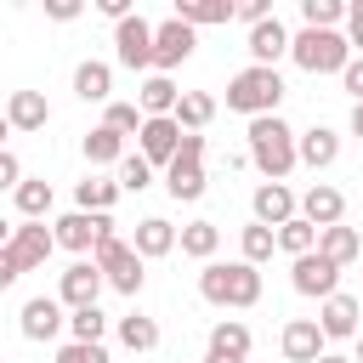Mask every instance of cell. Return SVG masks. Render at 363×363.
Masks as SVG:
<instances>
[{
  "instance_id": "obj_1",
  "label": "cell",
  "mask_w": 363,
  "mask_h": 363,
  "mask_svg": "<svg viewBox=\"0 0 363 363\" xmlns=\"http://www.w3.org/2000/svg\"><path fill=\"white\" fill-rule=\"evenodd\" d=\"M199 295H204L210 306H233V312H244V306L261 301V267H250L244 255H238V261H204V272H199Z\"/></svg>"
},
{
  "instance_id": "obj_2",
  "label": "cell",
  "mask_w": 363,
  "mask_h": 363,
  "mask_svg": "<svg viewBox=\"0 0 363 363\" xmlns=\"http://www.w3.org/2000/svg\"><path fill=\"white\" fill-rule=\"evenodd\" d=\"M250 164L267 176V182H284L301 159H295V130L278 119V113H267V119H250Z\"/></svg>"
},
{
  "instance_id": "obj_3",
  "label": "cell",
  "mask_w": 363,
  "mask_h": 363,
  "mask_svg": "<svg viewBox=\"0 0 363 363\" xmlns=\"http://www.w3.org/2000/svg\"><path fill=\"white\" fill-rule=\"evenodd\" d=\"M289 57L301 74H346L352 40L340 28H301V34H289Z\"/></svg>"
},
{
  "instance_id": "obj_4",
  "label": "cell",
  "mask_w": 363,
  "mask_h": 363,
  "mask_svg": "<svg viewBox=\"0 0 363 363\" xmlns=\"http://www.w3.org/2000/svg\"><path fill=\"white\" fill-rule=\"evenodd\" d=\"M278 102H284V74L278 68H238L233 79H227V108L233 113H250V119H267V113H278Z\"/></svg>"
},
{
  "instance_id": "obj_5",
  "label": "cell",
  "mask_w": 363,
  "mask_h": 363,
  "mask_svg": "<svg viewBox=\"0 0 363 363\" xmlns=\"http://www.w3.org/2000/svg\"><path fill=\"white\" fill-rule=\"evenodd\" d=\"M91 261H96V272L108 278V289H119V295H142V284H147V261L130 250V238L108 233V238L91 250Z\"/></svg>"
},
{
  "instance_id": "obj_6",
  "label": "cell",
  "mask_w": 363,
  "mask_h": 363,
  "mask_svg": "<svg viewBox=\"0 0 363 363\" xmlns=\"http://www.w3.org/2000/svg\"><path fill=\"white\" fill-rule=\"evenodd\" d=\"M204 136H187L182 130V147H176V159L164 164V193L176 199V204H193V199H204Z\"/></svg>"
},
{
  "instance_id": "obj_7",
  "label": "cell",
  "mask_w": 363,
  "mask_h": 363,
  "mask_svg": "<svg viewBox=\"0 0 363 363\" xmlns=\"http://www.w3.org/2000/svg\"><path fill=\"white\" fill-rule=\"evenodd\" d=\"M113 57L130 74H153V23L142 11H130L125 23H113Z\"/></svg>"
},
{
  "instance_id": "obj_8",
  "label": "cell",
  "mask_w": 363,
  "mask_h": 363,
  "mask_svg": "<svg viewBox=\"0 0 363 363\" xmlns=\"http://www.w3.org/2000/svg\"><path fill=\"white\" fill-rule=\"evenodd\" d=\"M193 45H199V28H187V23H176V17L153 23V74L182 68V62L193 57Z\"/></svg>"
},
{
  "instance_id": "obj_9",
  "label": "cell",
  "mask_w": 363,
  "mask_h": 363,
  "mask_svg": "<svg viewBox=\"0 0 363 363\" xmlns=\"http://www.w3.org/2000/svg\"><path fill=\"white\" fill-rule=\"evenodd\" d=\"M51 233H57V244H62V250L85 255V250H96V244L113 233V216H85V210H68V216H57V221H51Z\"/></svg>"
},
{
  "instance_id": "obj_10",
  "label": "cell",
  "mask_w": 363,
  "mask_h": 363,
  "mask_svg": "<svg viewBox=\"0 0 363 363\" xmlns=\"http://www.w3.org/2000/svg\"><path fill=\"white\" fill-rule=\"evenodd\" d=\"M289 284H295V295H306V301H329V295H340V267L312 250V255H301V261L289 267Z\"/></svg>"
},
{
  "instance_id": "obj_11",
  "label": "cell",
  "mask_w": 363,
  "mask_h": 363,
  "mask_svg": "<svg viewBox=\"0 0 363 363\" xmlns=\"http://www.w3.org/2000/svg\"><path fill=\"white\" fill-rule=\"evenodd\" d=\"M62 323H68V306H62L57 295H28V301H23V312H17L23 340H57V335H62Z\"/></svg>"
},
{
  "instance_id": "obj_12",
  "label": "cell",
  "mask_w": 363,
  "mask_h": 363,
  "mask_svg": "<svg viewBox=\"0 0 363 363\" xmlns=\"http://www.w3.org/2000/svg\"><path fill=\"white\" fill-rule=\"evenodd\" d=\"M363 301L357 295H329V301H318V329H323V340H357L363 335Z\"/></svg>"
},
{
  "instance_id": "obj_13",
  "label": "cell",
  "mask_w": 363,
  "mask_h": 363,
  "mask_svg": "<svg viewBox=\"0 0 363 363\" xmlns=\"http://www.w3.org/2000/svg\"><path fill=\"white\" fill-rule=\"evenodd\" d=\"M250 216H255L261 227H272V233H278L284 221H295V216H301V199H295L284 182H261V187L250 193Z\"/></svg>"
},
{
  "instance_id": "obj_14",
  "label": "cell",
  "mask_w": 363,
  "mask_h": 363,
  "mask_svg": "<svg viewBox=\"0 0 363 363\" xmlns=\"http://www.w3.org/2000/svg\"><path fill=\"white\" fill-rule=\"evenodd\" d=\"M51 250H57V233H51L45 221H23L17 238H11V261H17V272H40V267L51 261Z\"/></svg>"
},
{
  "instance_id": "obj_15",
  "label": "cell",
  "mask_w": 363,
  "mask_h": 363,
  "mask_svg": "<svg viewBox=\"0 0 363 363\" xmlns=\"http://www.w3.org/2000/svg\"><path fill=\"white\" fill-rule=\"evenodd\" d=\"M102 272H96V261H74L62 278H57V301L68 306V312H79V306H96V295H102Z\"/></svg>"
},
{
  "instance_id": "obj_16",
  "label": "cell",
  "mask_w": 363,
  "mask_h": 363,
  "mask_svg": "<svg viewBox=\"0 0 363 363\" xmlns=\"http://www.w3.org/2000/svg\"><path fill=\"white\" fill-rule=\"evenodd\" d=\"M204 363H250V323H244V318H221V323L210 329Z\"/></svg>"
},
{
  "instance_id": "obj_17",
  "label": "cell",
  "mask_w": 363,
  "mask_h": 363,
  "mask_svg": "<svg viewBox=\"0 0 363 363\" xmlns=\"http://www.w3.org/2000/svg\"><path fill=\"white\" fill-rule=\"evenodd\" d=\"M301 216L323 233V227H340L346 221V193L340 187H329V182H312L306 193H301Z\"/></svg>"
},
{
  "instance_id": "obj_18",
  "label": "cell",
  "mask_w": 363,
  "mask_h": 363,
  "mask_svg": "<svg viewBox=\"0 0 363 363\" xmlns=\"http://www.w3.org/2000/svg\"><path fill=\"white\" fill-rule=\"evenodd\" d=\"M284 357L289 363H318L323 352H329V340H323V329H318V318H289L284 323Z\"/></svg>"
},
{
  "instance_id": "obj_19",
  "label": "cell",
  "mask_w": 363,
  "mask_h": 363,
  "mask_svg": "<svg viewBox=\"0 0 363 363\" xmlns=\"http://www.w3.org/2000/svg\"><path fill=\"white\" fill-rule=\"evenodd\" d=\"M136 153L147 159V164H170L176 159V147H182V125L176 119H142V130H136Z\"/></svg>"
},
{
  "instance_id": "obj_20",
  "label": "cell",
  "mask_w": 363,
  "mask_h": 363,
  "mask_svg": "<svg viewBox=\"0 0 363 363\" xmlns=\"http://www.w3.org/2000/svg\"><path fill=\"white\" fill-rule=\"evenodd\" d=\"M250 62L255 68H278V57H289V28L278 23V17H267V23H255L250 28Z\"/></svg>"
},
{
  "instance_id": "obj_21",
  "label": "cell",
  "mask_w": 363,
  "mask_h": 363,
  "mask_svg": "<svg viewBox=\"0 0 363 363\" xmlns=\"http://www.w3.org/2000/svg\"><path fill=\"white\" fill-rule=\"evenodd\" d=\"M295 159H301L306 170H329V164L340 159V136H335L329 125H312V130H295Z\"/></svg>"
},
{
  "instance_id": "obj_22",
  "label": "cell",
  "mask_w": 363,
  "mask_h": 363,
  "mask_svg": "<svg viewBox=\"0 0 363 363\" xmlns=\"http://www.w3.org/2000/svg\"><path fill=\"white\" fill-rule=\"evenodd\" d=\"M176 102H182V91H176L170 74H147V79L136 85V108H142V119H170Z\"/></svg>"
},
{
  "instance_id": "obj_23",
  "label": "cell",
  "mask_w": 363,
  "mask_h": 363,
  "mask_svg": "<svg viewBox=\"0 0 363 363\" xmlns=\"http://www.w3.org/2000/svg\"><path fill=\"white\" fill-rule=\"evenodd\" d=\"M6 119H11V130H45V125H51L45 91H11V96H6Z\"/></svg>"
},
{
  "instance_id": "obj_24",
  "label": "cell",
  "mask_w": 363,
  "mask_h": 363,
  "mask_svg": "<svg viewBox=\"0 0 363 363\" xmlns=\"http://www.w3.org/2000/svg\"><path fill=\"white\" fill-rule=\"evenodd\" d=\"M176 227L164 221V216H147V221H136V238H130V250L142 255V261H159V255H170L176 250Z\"/></svg>"
},
{
  "instance_id": "obj_25",
  "label": "cell",
  "mask_w": 363,
  "mask_h": 363,
  "mask_svg": "<svg viewBox=\"0 0 363 363\" xmlns=\"http://www.w3.org/2000/svg\"><path fill=\"white\" fill-rule=\"evenodd\" d=\"M74 96H79V102H108V96H113V68L96 62V57H85V62L74 68Z\"/></svg>"
},
{
  "instance_id": "obj_26",
  "label": "cell",
  "mask_w": 363,
  "mask_h": 363,
  "mask_svg": "<svg viewBox=\"0 0 363 363\" xmlns=\"http://www.w3.org/2000/svg\"><path fill=\"white\" fill-rule=\"evenodd\" d=\"M119 204V182H108V176H85L79 187H74V210H85V216H108Z\"/></svg>"
},
{
  "instance_id": "obj_27",
  "label": "cell",
  "mask_w": 363,
  "mask_h": 363,
  "mask_svg": "<svg viewBox=\"0 0 363 363\" xmlns=\"http://www.w3.org/2000/svg\"><path fill=\"white\" fill-rule=\"evenodd\" d=\"M318 255H323V261H335V267H352V261L363 255L357 227H346V221H340V227H323V233H318Z\"/></svg>"
},
{
  "instance_id": "obj_28",
  "label": "cell",
  "mask_w": 363,
  "mask_h": 363,
  "mask_svg": "<svg viewBox=\"0 0 363 363\" xmlns=\"http://www.w3.org/2000/svg\"><path fill=\"white\" fill-rule=\"evenodd\" d=\"M176 23H187V28H210V23H233V0H176V11H170Z\"/></svg>"
},
{
  "instance_id": "obj_29",
  "label": "cell",
  "mask_w": 363,
  "mask_h": 363,
  "mask_svg": "<svg viewBox=\"0 0 363 363\" xmlns=\"http://www.w3.org/2000/svg\"><path fill=\"white\" fill-rule=\"evenodd\" d=\"M170 119H176L187 136H199V130L216 119V96H210V91H182V102H176V113H170Z\"/></svg>"
},
{
  "instance_id": "obj_30",
  "label": "cell",
  "mask_w": 363,
  "mask_h": 363,
  "mask_svg": "<svg viewBox=\"0 0 363 363\" xmlns=\"http://www.w3.org/2000/svg\"><path fill=\"white\" fill-rule=\"evenodd\" d=\"M119 159H125V136L108 125H91L85 130V164L96 170V164H119Z\"/></svg>"
},
{
  "instance_id": "obj_31",
  "label": "cell",
  "mask_w": 363,
  "mask_h": 363,
  "mask_svg": "<svg viewBox=\"0 0 363 363\" xmlns=\"http://www.w3.org/2000/svg\"><path fill=\"white\" fill-rule=\"evenodd\" d=\"M176 244H182V255H193V261H216V250H221V227H216V221H187Z\"/></svg>"
},
{
  "instance_id": "obj_32",
  "label": "cell",
  "mask_w": 363,
  "mask_h": 363,
  "mask_svg": "<svg viewBox=\"0 0 363 363\" xmlns=\"http://www.w3.org/2000/svg\"><path fill=\"white\" fill-rule=\"evenodd\" d=\"M11 199H17V216H23V221H45V210H51V182H45V176H23V187H17Z\"/></svg>"
},
{
  "instance_id": "obj_33",
  "label": "cell",
  "mask_w": 363,
  "mask_h": 363,
  "mask_svg": "<svg viewBox=\"0 0 363 363\" xmlns=\"http://www.w3.org/2000/svg\"><path fill=\"white\" fill-rule=\"evenodd\" d=\"M278 250H284L289 261H301V255H312V250H318V227H312L306 216H295V221H284V227H278Z\"/></svg>"
},
{
  "instance_id": "obj_34",
  "label": "cell",
  "mask_w": 363,
  "mask_h": 363,
  "mask_svg": "<svg viewBox=\"0 0 363 363\" xmlns=\"http://www.w3.org/2000/svg\"><path fill=\"white\" fill-rule=\"evenodd\" d=\"M119 346H130V352H153V346H159V323H153L147 312H125V318H119Z\"/></svg>"
},
{
  "instance_id": "obj_35",
  "label": "cell",
  "mask_w": 363,
  "mask_h": 363,
  "mask_svg": "<svg viewBox=\"0 0 363 363\" xmlns=\"http://www.w3.org/2000/svg\"><path fill=\"white\" fill-rule=\"evenodd\" d=\"M238 250H244V261H250V267H261V261H272L278 233H272V227H261V221H250V227L238 233Z\"/></svg>"
},
{
  "instance_id": "obj_36",
  "label": "cell",
  "mask_w": 363,
  "mask_h": 363,
  "mask_svg": "<svg viewBox=\"0 0 363 363\" xmlns=\"http://www.w3.org/2000/svg\"><path fill=\"white\" fill-rule=\"evenodd\" d=\"M68 335H74L79 346H102V335H108L102 306H79V312H68Z\"/></svg>"
},
{
  "instance_id": "obj_37",
  "label": "cell",
  "mask_w": 363,
  "mask_h": 363,
  "mask_svg": "<svg viewBox=\"0 0 363 363\" xmlns=\"http://www.w3.org/2000/svg\"><path fill=\"white\" fill-rule=\"evenodd\" d=\"M346 0H301V28H340Z\"/></svg>"
},
{
  "instance_id": "obj_38",
  "label": "cell",
  "mask_w": 363,
  "mask_h": 363,
  "mask_svg": "<svg viewBox=\"0 0 363 363\" xmlns=\"http://www.w3.org/2000/svg\"><path fill=\"white\" fill-rule=\"evenodd\" d=\"M113 182H119V193H142V187L153 182V164H147L142 153H125V159H119V176H113Z\"/></svg>"
},
{
  "instance_id": "obj_39",
  "label": "cell",
  "mask_w": 363,
  "mask_h": 363,
  "mask_svg": "<svg viewBox=\"0 0 363 363\" xmlns=\"http://www.w3.org/2000/svg\"><path fill=\"white\" fill-rule=\"evenodd\" d=\"M102 125H108V130H119V136H136V130H142V108H136V102H108Z\"/></svg>"
},
{
  "instance_id": "obj_40",
  "label": "cell",
  "mask_w": 363,
  "mask_h": 363,
  "mask_svg": "<svg viewBox=\"0 0 363 363\" xmlns=\"http://www.w3.org/2000/svg\"><path fill=\"white\" fill-rule=\"evenodd\" d=\"M57 363H108V352H102V346H79V340H68V346H57Z\"/></svg>"
},
{
  "instance_id": "obj_41",
  "label": "cell",
  "mask_w": 363,
  "mask_h": 363,
  "mask_svg": "<svg viewBox=\"0 0 363 363\" xmlns=\"http://www.w3.org/2000/svg\"><path fill=\"white\" fill-rule=\"evenodd\" d=\"M233 17L255 28V23H267V17H272V0H238V6H233Z\"/></svg>"
},
{
  "instance_id": "obj_42",
  "label": "cell",
  "mask_w": 363,
  "mask_h": 363,
  "mask_svg": "<svg viewBox=\"0 0 363 363\" xmlns=\"http://www.w3.org/2000/svg\"><path fill=\"white\" fill-rule=\"evenodd\" d=\"M17 187H23V164H17V153L6 147V153H0V193H17Z\"/></svg>"
},
{
  "instance_id": "obj_43",
  "label": "cell",
  "mask_w": 363,
  "mask_h": 363,
  "mask_svg": "<svg viewBox=\"0 0 363 363\" xmlns=\"http://www.w3.org/2000/svg\"><path fill=\"white\" fill-rule=\"evenodd\" d=\"M346 40H352V51L363 57V0H346Z\"/></svg>"
},
{
  "instance_id": "obj_44",
  "label": "cell",
  "mask_w": 363,
  "mask_h": 363,
  "mask_svg": "<svg viewBox=\"0 0 363 363\" xmlns=\"http://www.w3.org/2000/svg\"><path fill=\"white\" fill-rule=\"evenodd\" d=\"M340 85L352 91V108H357V102H363V57H352V62H346V74H340Z\"/></svg>"
},
{
  "instance_id": "obj_45",
  "label": "cell",
  "mask_w": 363,
  "mask_h": 363,
  "mask_svg": "<svg viewBox=\"0 0 363 363\" xmlns=\"http://www.w3.org/2000/svg\"><path fill=\"white\" fill-rule=\"evenodd\" d=\"M45 17L51 23H74L79 17V0H45Z\"/></svg>"
},
{
  "instance_id": "obj_46",
  "label": "cell",
  "mask_w": 363,
  "mask_h": 363,
  "mask_svg": "<svg viewBox=\"0 0 363 363\" xmlns=\"http://www.w3.org/2000/svg\"><path fill=\"white\" fill-rule=\"evenodd\" d=\"M23 272H17V261H11V250H0V289H11Z\"/></svg>"
},
{
  "instance_id": "obj_47",
  "label": "cell",
  "mask_w": 363,
  "mask_h": 363,
  "mask_svg": "<svg viewBox=\"0 0 363 363\" xmlns=\"http://www.w3.org/2000/svg\"><path fill=\"white\" fill-rule=\"evenodd\" d=\"M11 238H17V227H11L6 216H0V250H11Z\"/></svg>"
},
{
  "instance_id": "obj_48",
  "label": "cell",
  "mask_w": 363,
  "mask_h": 363,
  "mask_svg": "<svg viewBox=\"0 0 363 363\" xmlns=\"http://www.w3.org/2000/svg\"><path fill=\"white\" fill-rule=\"evenodd\" d=\"M352 136H357V142H363V102H357V108H352Z\"/></svg>"
},
{
  "instance_id": "obj_49",
  "label": "cell",
  "mask_w": 363,
  "mask_h": 363,
  "mask_svg": "<svg viewBox=\"0 0 363 363\" xmlns=\"http://www.w3.org/2000/svg\"><path fill=\"white\" fill-rule=\"evenodd\" d=\"M6 136H11V119L0 113V153H6Z\"/></svg>"
},
{
  "instance_id": "obj_50",
  "label": "cell",
  "mask_w": 363,
  "mask_h": 363,
  "mask_svg": "<svg viewBox=\"0 0 363 363\" xmlns=\"http://www.w3.org/2000/svg\"><path fill=\"white\" fill-rule=\"evenodd\" d=\"M318 363H352V357H340V352H323V357H318Z\"/></svg>"
},
{
  "instance_id": "obj_51",
  "label": "cell",
  "mask_w": 363,
  "mask_h": 363,
  "mask_svg": "<svg viewBox=\"0 0 363 363\" xmlns=\"http://www.w3.org/2000/svg\"><path fill=\"white\" fill-rule=\"evenodd\" d=\"M352 363H363V335H357V357H352Z\"/></svg>"
}]
</instances>
